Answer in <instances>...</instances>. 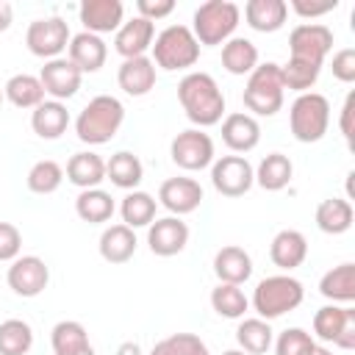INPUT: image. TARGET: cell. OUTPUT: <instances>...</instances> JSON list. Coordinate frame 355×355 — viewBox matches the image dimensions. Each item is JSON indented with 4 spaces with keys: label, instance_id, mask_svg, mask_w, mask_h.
I'll return each mask as SVG.
<instances>
[{
    "label": "cell",
    "instance_id": "cell-14",
    "mask_svg": "<svg viewBox=\"0 0 355 355\" xmlns=\"http://www.w3.org/2000/svg\"><path fill=\"white\" fill-rule=\"evenodd\" d=\"M39 80H42L44 94H50L53 100L64 103V100L78 94L83 72L69 58H53V61H44V67L39 72Z\"/></svg>",
    "mask_w": 355,
    "mask_h": 355
},
{
    "label": "cell",
    "instance_id": "cell-5",
    "mask_svg": "<svg viewBox=\"0 0 355 355\" xmlns=\"http://www.w3.org/2000/svg\"><path fill=\"white\" fill-rule=\"evenodd\" d=\"M241 19V8L230 0H208L194 11V22H191V33L197 39V44L205 47H216L225 44L227 39H233V31Z\"/></svg>",
    "mask_w": 355,
    "mask_h": 355
},
{
    "label": "cell",
    "instance_id": "cell-4",
    "mask_svg": "<svg viewBox=\"0 0 355 355\" xmlns=\"http://www.w3.org/2000/svg\"><path fill=\"white\" fill-rule=\"evenodd\" d=\"M302 300H305V288L291 275H269L252 291V308L258 319H266V322L300 308Z\"/></svg>",
    "mask_w": 355,
    "mask_h": 355
},
{
    "label": "cell",
    "instance_id": "cell-29",
    "mask_svg": "<svg viewBox=\"0 0 355 355\" xmlns=\"http://www.w3.org/2000/svg\"><path fill=\"white\" fill-rule=\"evenodd\" d=\"M141 178H144V166H141L139 155H133L128 150H119V153H114L105 161V180H111L116 189L136 191V186L141 183Z\"/></svg>",
    "mask_w": 355,
    "mask_h": 355
},
{
    "label": "cell",
    "instance_id": "cell-15",
    "mask_svg": "<svg viewBox=\"0 0 355 355\" xmlns=\"http://www.w3.org/2000/svg\"><path fill=\"white\" fill-rule=\"evenodd\" d=\"M147 244H150L153 255L172 258V255L186 250V244H189V225L180 216L153 219L150 227H147Z\"/></svg>",
    "mask_w": 355,
    "mask_h": 355
},
{
    "label": "cell",
    "instance_id": "cell-42",
    "mask_svg": "<svg viewBox=\"0 0 355 355\" xmlns=\"http://www.w3.org/2000/svg\"><path fill=\"white\" fill-rule=\"evenodd\" d=\"M150 355H211L205 341L194 333H172L166 338H161Z\"/></svg>",
    "mask_w": 355,
    "mask_h": 355
},
{
    "label": "cell",
    "instance_id": "cell-27",
    "mask_svg": "<svg viewBox=\"0 0 355 355\" xmlns=\"http://www.w3.org/2000/svg\"><path fill=\"white\" fill-rule=\"evenodd\" d=\"M97 250L108 263H128L136 252V233L128 225H111L100 233Z\"/></svg>",
    "mask_w": 355,
    "mask_h": 355
},
{
    "label": "cell",
    "instance_id": "cell-13",
    "mask_svg": "<svg viewBox=\"0 0 355 355\" xmlns=\"http://www.w3.org/2000/svg\"><path fill=\"white\" fill-rule=\"evenodd\" d=\"M6 280H8V288L17 297L31 300V297H39L47 288L50 269L39 255H19V258L11 261V266L6 272Z\"/></svg>",
    "mask_w": 355,
    "mask_h": 355
},
{
    "label": "cell",
    "instance_id": "cell-12",
    "mask_svg": "<svg viewBox=\"0 0 355 355\" xmlns=\"http://www.w3.org/2000/svg\"><path fill=\"white\" fill-rule=\"evenodd\" d=\"M288 50L291 58L322 67L327 53L333 50V31L322 22H302L288 33Z\"/></svg>",
    "mask_w": 355,
    "mask_h": 355
},
{
    "label": "cell",
    "instance_id": "cell-10",
    "mask_svg": "<svg viewBox=\"0 0 355 355\" xmlns=\"http://www.w3.org/2000/svg\"><path fill=\"white\" fill-rule=\"evenodd\" d=\"M172 161L186 172H200L214 164V139L200 128L180 130L169 144Z\"/></svg>",
    "mask_w": 355,
    "mask_h": 355
},
{
    "label": "cell",
    "instance_id": "cell-46",
    "mask_svg": "<svg viewBox=\"0 0 355 355\" xmlns=\"http://www.w3.org/2000/svg\"><path fill=\"white\" fill-rule=\"evenodd\" d=\"M333 78L341 83H352L355 80V50L344 47L333 55Z\"/></svg>",
    "mask_w": 355,
    "mask_h": 355
},
{
    "label": "cell",
    "instance_id": "cell-22",
    "mask_svg": "<svg viewBox=\"0 0 355 355\" xmlns=\"http://www.w3.org/2000/svg\"><path fill=\"white\" fill-rule=\"evenodd\" d=\"M305 255H308V239L300 230L286 227V230L275 233V239L269 244V258L275 266H280L283 272H291L305 261Z\"/></svg>",
    "mask_w": 355,
    "mask_h": 355
},
{
    "label": "cell",
    "instance_id": "cell-3",
    "mask_svg": "<svg viewBox=\"0 0 355 355\" xmlns=\"http://www.w3.org/2000/svg\"><path fill=\"white\" fill-rule=\"evenodd\" d=\"M283 97H286V86H283L280 64L266 61V64H258L247 75L241 100L247 111H252L255 116H275L283 108Z\"/></svg>",
    "mask_w": 355,
    "mask_h": 355
},
{
    "label": "cell",
    "instance_id": "cell-6",
    "mask_svg": "<svg viewBox=\"0 0 355 355\" xmlns=\"http://www.w3.org/2000/svg\"><path fill=\"white\" fill-rule=\"evenodd\" d=\"M153 64L166 69V72H178V69H189L197 64L200 58V44L191 33V28L186 25H169L164 28L155 39H153Z\"/></svg>",
    "mask_w": 355,
    "mask_h": 355
},
{
    "label": "cell",
    "instance_id": "cell-23",
    "mask_svg": "<svg viewBox=\"0 0 355 355\" xmlns=\"http://www.w3.org/2000/svg\"><path fill=\"white\" fill-rule=\"evenodd\" d=\"M69 61L80 69V72H97L103 64H105V58H108V47H105V42L100 39V36H94V33H89V31H80V33H75L72 39H69Z\"/></svg>",
    "mask_w": 355,
    "mask_h": 355
},
{
    "label": "cell",
    "instance_id": "cell-2",
    "mask_svg": "<svg viewBox=\"0 0 355 355\" xmlns=\"http://www.w3.org/2000/svg\"><path fill=\"white\" fill-rule=\"evenodd\" d=\"M122 122H125V105L111 94H97L80 108L75 119V133L83 144L97 147L111 141L119 133Z\"/></svg>",
    "mask_w": 355,
    "mask_h": 355
},
{
    "label": "cell",
    "instance_id": "cell-34",
    "mask_svg": "<svg viewBox=\"0 0 355 355\" xmlns=\"http://www.w3.org/2000/svg\"><path fill=\"white\" fill-rule=\"evenodd\" d=\"M3 94L11 105L17 108H36L39 103H44V89H42V80L36 75H11L3 86Z\"/></svg>",
    "mask_w": 355,
    "mask_h": 355
},
{
    "label": "cell",
    "instance_id": "cell-30",
    "mask_svg": "<svg viewBox=\"0 0 355 355\" xmlns=\"http://www.w3.org/2000/svg\"><path fill=\"white\" fill-rule=\"evenodd\" d=\"M291 175H294L291 158L283 155V153H269L255 169V183L263 191H280L291 183Z\"/></svg>",
    "mask_w": 355,
    "mask_h": 355
},
{
    "label": "cell",
    "instance_id": "cell-32",
    "mask_svg": "<svg viewBox=\"0 0 355 355\" xmlns=\"http://www.w3.org/2000/svg\"><path fill=\"white\" fill-rule=\"evenodd\" d=\"M319 294L333 302H352L355 300V263H338L319 280Z\"/></svg>",
    "mask_w": 355,
    "mask_h": 355
},
{
    "label": "cell",
    "instance_id": "cell-20",
    "mask_svg": "<svg viewBox=\"0 0 355 355\" xmlns=\"http://www.w3.org/2000/svg\"><path fill=\"white\" fill-rule=\"evenodd\" d=\"M116 83L130 97H144L155 86V64L150 55L125 58L116 69Z\"/></svg>",
    "mask_w": 355,
    "mask_h": 355
},
{
    "label": "cell",
    "instance_id": "cell-39",
    "mask_svg": "<svg viewBox=\"0 0 355 355\" xmlns=\"http://www.w3.org/2000/svg\"><path fill=\"white\" fill-rule=\"evenodd\" d=\"M33 347V330L22 319L0 322V355H28Z\"/></svg>",
    "mask_w": 355,
    "mask_h": 355
},
{
    "label": "cell",
    "instance_id": "cell-16",
    "mask_svg": "<svg viewBox=\"0 0 355 355\" xmlns=\"http://www.w3.org/2000/svg\"><path fill=\"white\" fill-rule=\"evenodd\" d=\"M158 202L172 214V216H183L200 208L202 202V186L194 178H169L161 183L158 189Z\"/></svg>",
    "mask_w": 355,
    "mask_h": 355
},
{
    "label": "cell",
    "instance_id": "cell-7",
    "mask_svg": "<svg viewBox=\"0 0 355 355\" xmlns=\"http://www.w3.org/2000/svg\"><path fill=\"white\" fill-rule=\"evenodd\" d=\"M327 125H330V103H327L324 94L305 92L291 103L288 128H291V136L300 144H313V141L324 139Z\"/></svg>",
    "mask_w": 355,
    "mask_h": 355
},
{
    "label": "cell",
    "instance_id": "cell-21",
    "mask_svg": "<svg viewBox=\"0 0 355 355\" xmlns=\"http://www.w3.org/2000/svg\"><path fill=\"white\" fill-rule=\"evenodd\" d=\"M214 275L219 277V283H233V286H241L250 280L252 275V258L244 247H236V244H227L222 250H216L214 255Z\"/></svg>",
    "mask_w": 355,
    "mask_h": 355
},
{
    "label": "cell",
    "instance_id": "cell-47",
    "mask_svg": "<svg viewBox=\"0 0 355 355\" xmlns=\"http://www.w3.org/2000/svg\"><path fill=\"white\" fill-rule=\"evenodd\" d=\"M136 11L141 19L155 22V19H164L175 11V0H136Z\"/></svg>",
    "mask_w": 355,
    "mask_h": 355
},
{
    "label": "cell",
    "instance_id": "cell-28",
    "mask_svg": "<svg viewBox=\"0 0 355 355\" xmlns=\"http://www.w3.org/2000/svg\"><path fill=\"white\" fill-rule=\"evenodd\" d=\"M352 205L344 197H327L316 205V227L327 236H341L352 227Z\"/></svg>",
    "mask_w": 355,
    "mask_h": 355
},
{
    "label": "cell",
    "instance_id": "cell-52",
    "mask_svg": "<svg viewBox=\"0 0 355 355\" xmlns=\"http://www.w3.org/2000/svg\"><path fill=\"white\" fill-rule=\"evenodd\" d=\"M72 355H94V349H92V347H86V349H80V352H72Z\"/></svg>",
    "mask_w": 355,
    "mask_h": 355
},
{
    "label": "cell",
    "instance_id": "cell-51",
    "mask_svg": "<svg viewBox=\"0 0 355 355\" xmlns=\"http://www.w3.org/2000/svg\"><path fill=\"white\" fill-rule=\"evenodd\" d=\"M222 355H247V352H244V349H225Z\"/></svg>",
    "mask_w": 355,
    "mask_h": 355
},
{
    "label": "cell",
    "instance_id": "cell-38",
    "mask_svg": "<svg viewBox=\"0 0 355 355\" xmlns=\"http://www.w3.org/2000/svg\"><path fill=\"white\" fill-rule=\"evenodd\" d=\"M211 308L222 316V319H241L250 308V300L247 294L241 291V286H233V283H219L214 291H211Z\"/></svg>",
    "mask_w": 355,
    "mask_h": 355
},
{
    "label": "cell",
    "instance_id": "cell-18",
    "mask_svg": "<svg viewBox=\"0 0 355 355\" xmlns=\"http://www.w3.org/2000/svg\"><path fill=\"white\" fill-rule=\"evenodd\" d=\"M153 39H155V25L141 19V17H133V19L119 25V31L114 36V50L122 55V61L139 58L153 47Z\"/></svg>",
    "mask_w": 355,
    "mask_h": 355
},
{
    "label": "cell",
    "instance_id": "cell-35",
    "mask_svg": "<svg viewBox=\"0 0 355 355\" xmlns=\"http://www.w3.org/2000/svg\"><path fill=\"white\" fill-rule=\"evenodd\" d=\"M236 341H239V349H244L247 355H263V352H269L275 333L266 319H258V316L241 319L236 327Z\"/></svg>",
    "mask_w": 355,
    "mask_h": 355
},
{
    "label": "cell",
    "instance_id": "cell-33",
    "mask_svg": "<svg viewBox=\"0 0 355 355\" xmlns=\"http://www.w3.org/2000/svg\"><path fill=\"white\" fill-rule=\"evenodd\" d=\"M114 197L103 189H83L78 197H75V214L89 222V225H100V222H108L114 216Z\"/></svg>",
    "mask_w": 355,
    "mask_h": 355
},
{
    "label": "cell",
    "instance_id": "cell-43",
    "mask_svg": "<svg viewBox=\"0 0 355 355\" xmlns=\"http://www.w3.org/2000/svg\"><path fill=\"white\" fill-rule=\"evenodd\" d=\"M313 347H316V341L311 333H305L302 327H288L277 336L275 355H311Z\"/></svg>",
    "mask_w": 355,
    "mask_h": 355
},
{
    "label": "cell",
    "instance_id": "cell-17",
    "mask_svg": "<svg viewBox=\"0 0 355 355\" xmlns=\"http://www.w3.org/2000/svg\"><path fill=\"white\" fill-rule=\"evenodd\" d=\"M78 14L83 22V31L100 36V33L119 31L122 17H125V6L119 0H83Z\"/></svg>",
    "mask_w": 355,
    "mask_h": 355
},
{
    "label": "cell",
    "instance_id": "cell-9",
    "mask_svg": "<svg viewBox=\"0 0 355 355\" xmlns=\"http://www.w3.org/2000/svg\"><path fill=\"white\" fill-rule=\"evenodd\" d=\"M69 39H72L69 25H67V19H61V17L33 19V22L28 25V31H25V44H28V50H31L33 55H39V58H47V61L61 58V53L69 47Z\"/></svg>",
    "mask_w": 355,
    "mask_h": 355
},
{
    "label": "cell",
    "instance_id": "cell-44",
    "mask_svg": "<svg viewBox=\"0 0 355 355\" xmlns=\"http://www.w3.org/2000/svg\"><path fill=\"white\" fill-rule=\"evenodd\" d=\"M22 250V233L11 222H0V261H14L19 258Z\"/></svg>",
    "mask_w": 355,
    "mask_h": 355
},
{
    "label": "cell",
    "instance_id": "cell-8",
    "mask_svg": "<svg viewBox=\"0 0 355 355\" xmlns=\"http://www.w3.org/2000/svg\"><path fill=\"white\" fill-rule=\"evenodd\" d=\"M313 336L324 344L355 349V308H344L336 302L322 305L313 313Z\"/></svg>",
    "mask_w": 355,
    "mask_h": 355
},
{
    "label": "cell",
    "instance_id": "cell-25",
    "mask_svg": "<svg viewBox=\"0 0 355 355\" xmlns=\"http://www.w3.org/2000/svg\"><path fill=\"white\" fill-rule=\"evenodd\" d=\"M67 180L72 186H78L80 191L83 189H100V183L105 180V161L92 150L75 153L67 161Z\"/></svg>",
    "mask_w": 355,
    "mask_h": 355
},
{
    "label": "cell",
    "instance_id": "cell-31",
    "mask_svg": "<svg viewBox=\"0 0 355 355\" xmlns=\"http://www.w3.org/2000/svg\"><path fill=\"white\" fill-rule=\"evenodd\" d=\"M222 67L230 75H250L258 67V47L244 36L227 39L222 44Z\"/></svg>",
    "mask_w": 355,
    "mask_h": 355
},
{
    "label": "cell",
    "instance_id": "cell-50",
    "mask_svg": "<svg viewBox=\"0 0 355 355\" xmlns=\"http://www.w3.org/2000/svg\"><path fill=\"white\" fill-rule=\"evenodd\" d=\"M311 355H333V352H330V349H327V347H319V344H316V347H313V352H311Z\"/></svg>",
    "mask_w": 355,
    "mask_h": 355
},
{
    "label": "cell",
    "instance_id": "cell-48",
    "mask_svg": "<svg viewBox=\"0 0 355 355\" xmlns=\"http://www.w3.org/2000/svg\"><path fill=\"white\" fill-rule=\"evenodd\" d=\"M352 105H355V94L349 92L347 100H344V105H341V119H338V128H341V133H344L347 141H352Z\"/></svg>",
    "mask_w": 355,
    "mask_h": 355
},
{
    "label": "cell",
    "instance_id": "cell-26",
    "mask_svg": "<svg viewBox=\"0 0 355 355\" xmlns=\"http://www.w3.org/2000/svg\"><path fill=\"white\" fill-rule=\"evenodd\" d=\"M31 128H33V133L39 139H47V141L58 139L69 128V111H67V105L58 103V100L39 103L33 108V114H31Z\"/></svg>",
    "mask_w": 355,
    "mask_h": 355
},
{
    "label": "cell",
    "instance_id": "cell-49",
    "mask_svg": "<svg viewBox=\"0 0 355 355\" xmlns=\"http://www.w3.org/2000/svg\"><path fill=\"white\" fill-rule=\"evenodd\" d=\"M11 22H14V6H11V3H6V0H0V33H3V31H8V28H11Z\"/></svg>",
    "mask_w": 355,
    "mask_h": 355
},
{
    "label": "cell",
    "instance_id": "cell-11",
    "mask_svg": "<svg viewBox=\"0 0 355 355\" xmlns=\"http://www.w3.org/2000/svg\"><path fill=\"white\" fill-rule=\"evenodd\" d=\"M211 183L222 197H244L255 183V169L244 155H222L211 164Z\"/></svg>",
    "mask_w": 355,
    "mask_h": 355
},
{
    "label": "cell",
    "instance_id": "cell-53",
    "mask_svg": "<svg viewBox=\"0 0 355 355\" xmlns=\"http://www.w3.org/2000/svg\"><path fill=\"white\" fill-rule=\"evenodd\" d=\"M3 100H6V94H3V86H0V105H3Z\"/></svg>",
    "mask_w": 355,
    "mask_h": 355
},
{
    "label": "cell",
    "instance_id": "cell-37",
    "mask_svg": "<svg viewBox=\"0 0 355 355\" xmlns=\"http://www.w3.org/2000/svg\"><path fill=\"white\" fill-rule=\"evenodd\" d=\"M50 344H53V352L55 355H72V352H80V349L92 347L86 327L80 322H75V319H64V322L53 324Z\"/></svg>",
    "mask_w": 355,
    "mask_h": 355
},
{
    "label": "cell",
    "instance_id": "cell-1",
    "mask_svg": "<svg viewBox=\"0 0 355 355\" xmlns=\"http://www.w3.org/2000/svg\"><path fill=\"white\" fill-rule=\"evenodd\" d=\"M178 100L186 111V116L197 128H211L222 122L225 114V94L214 75L208 72H189L178 83Z\"/></svg>",
    "mask_w": 355,
    "mask_h": 355
},
{
    "label": "cell",
    "instance_id": "cell-41",
    "mask_svg": "<svg viewBox=\"0 0 355 355\" xmlns=\"http://www.w3.org/2000/svg\"><path fill=\"white\" fill-rule=\"evenodd\" d=\"M280 72H283V86H286V89L305 94V92H311V86L319 80L322 67L308 64V61H300V58H288V61L280 67Z\"/></svg>",
    "mask_w": 355,
    "mask_h": 355
},
{
    "label": "cell",
    "instance_id": "cell-40",
    "mask_svg": "<svg viewBox=\"0 0 355 355\" xmlns=\"http://www.w3.org/2000/svg\"><path fill=\"white\" fill-rule=\"evenodd\" d=\"M61 180H64V166L58 161H53V158L36 161L28 169V178H25V183H28V189L33 194H53L61 186Z\"/></svg>",
    "mask_w": 355,
    "mask_h": 355
},
{
    "label": "cell",
    "instance_id": "cell-19",
    "mask_svg": "<svg viewBox=\"0 0 355 355\" xmlns=\"http://www.w3.org/2000/svg\"><path fill=\"white\" fill-rule=\"evenodd\" d=\"M222 141L233 150V153H250L258 147L261 141V125L252 114L244 111H233L222 119Z\"/></svg>",
    "mask_w": 355,
    "mask_h": 355
},
{
    "label": "cell",
    "instance_id": "cell-24",
    "mask_svg": "<svg viewBox=\"0 0 355 355\" xmlns=\"http://www.w3.org/2000/svg\"><path fill=\"white\" fill-rule=\"evenodd\" d=\"M288 3L286 0H250L244 6V19L258 33H275L286 25Z\"/></svg>",
    "mask_w": 355,
    "mask_h": 355
},
{
    "label": "cell",
    "instance_id": "cell-45",
    "mask_svg": "<svg viewBox=\"0 0 355 355\" xmlns=\"http://www.w3.org/2000/svg\"><path fill=\"white\" fill-rule=\"evenodd\" d=\"M291 8L302 19H313V17H324V14L336 11L338 8V0H291Z\"/></svg>",
    "mask_w": 355,
    "mask_h": 355
},
{
    "label": "cell",
    "instance_id": "cell-36",
    "mask_svg": "<svg viewBox=\"0 0 355 355\" xmlns=\"http://www.w3.org/2000/svg\"><path fill=\"white\" fill-rule=\"evenodd\" d=\"M155 208H158V202L153 200V194H147V191H128L122 197V205H119L122 225H128L130 230L150 227V222L155 219Z\"/></svg>",
    "mask_w": 355,
    "mask_h": 355
}]
</instances>
